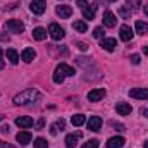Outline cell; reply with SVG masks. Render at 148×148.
Segmentation results:
<instances>
[{"label":"cell","mask_w":148,"mask_h":148,"mask_svg":"<svg viewBox=\"0 0 148 148\" xmlns=\"http://www.w3.org/2000/svg\"><path fill=\"white\" fill-rule=\"evenodd\" d=\"M0 40H2V41H9V35H2V33H0Z\"/></svg>","instance_id":"74e56055"},{"label":"cell","mask_w":148,"mask_h":148,"mask_svg":"<svg viewBox=\"0 0 148 148\" xmlns=\"http://www.w3.org/2000/svg\"><path fill=\"white\" fill-rule=\"evenodd\" d=\"M141 114H143V115L148 119V109H143V110H141Z\"/></svg>","instance_id":"ab89813d"},{"label":"cell","mask_w":148,"mask_h":148,"mask_svg":"<svg viewBox=\"0 0 148 148\" xmlns=\"http://www.w3.org/2000/svg\"><path fill=\"white\" fill-rule=\"evenodd\" d=\"M124 143H126V140L122 136H114L107 141V148H122Z\"/></svg>","instance_id":"ac0fdd59"},{"label":"cell","mask_w":148,"mask_h":148,"mask_svg":"<svg viewBox=\"0 0 148 148\" xmlns=\"http://www.w3.org/2000/svg\"><path fill=\"white\" fill-rule=\"evenodd\" d=\"M103 97H105V90H103V88L91 90V91L88 93V100H90V102H100Z\"/></svg>","instance_id":"5bb4252c"},{"label":"cell","mask_w":148,"mask_h":148,"mask_svg":"<svg viewBox=\"0 0 148 148\" xmlns=\"http://www.w3.org/2000/svg\"><path fill=\"white\" fill-rule=\"evenodd\" d=\"M98 145H100V143H98L97 140H90V141H86L81 148H98Z\"/></svg>","instance_id":"f1b7e54d"},{"label":"cell","mask_w":148,"mask_h":148,"mask_svg":"<svg viewBox=\"0 0 148 148\" xmlns=\"http://www.w3.org/2000/svg\"><path fill=\"white\" fill-rule=\"evenodd\" d=\"M129 97L138 100H148V88H133L129 91Z\"/></svg>","instance_id":"8992f818"},{"label":"cell","mask_w":148,"mask_h":148,"mask_svg":"<svg viewBox=\"0 0 148 148\" xmlns=\"http://www.w3.org/2000/svg\"><path fill=\"white\" fill-rule=\"evenodd\" d=\"M31 12L36 14V16H41L47 9V0H31V5H29Z\"/></svg>","instance_id":"277c9868"},{"label":"cell","mask_w":148,"mask_h":148,"mask_svg":"<svg viewBox=\"0 0 148 148\" xmlns=\"http://www.w3.org/2000/svg\"><path fill=\"white\" fill-rule=\"evenodd\" d=\"M5 55H7V59L10 60V64H17V62H19V55H17V52H16L14 48H7V50H5Z\"/></svg>","instance_id":"7402d4cb"},{"label":"cell","mask_w":148,"mask_h":148,"mask_svg":"<svg viewBox=\"0 0 148 148\" xmlns=\"http://www.w3.org/2000/svg\"><path fill=\"white\" fill-rule=\"evenodd\" d=\"M73 28L77 33H86V31H88V24H86L84 21H74Z\"/></svg>","instance_id":"cb8c5ba5"},{"label":"cell","mask_w":148,"mask_h":148,"mask_svg":"<svg viewBox=\"0 0 148 148\" xmlns=\"http://www.w3.org/2000/svg\"><path fill=\"white\" fill-rule=\"evenodd\" d=\"M64 129H66V121H64V119H59V121L50 127V134H52V136H55L59 131H64Z\"/></svg>","instance_id":"ffe728a7"},{"label":"cell","mask_w":148,"mask_h":148,"mask_svg":"<svg viewBox=\"0 0 148 148\" xmlns=\"http://www.w3.org/2000/svg\"><path fill=\"white\" fill-rule=\"evenodd\" d=\"M119 14L124 17V19H129V16H131V10H126V9H121L119 10Z\"/></svg>","instance_id":"4dcf8cb0"},{"label":"cell","mask_w":148,"mask_h":148,"mask_svg":"<svg viewBox=\"0 0 148 148\" xmlns=\"http://www.w3.org/2000/svg\"><path fill=\"white\" fill-rule=\"evenodd\" d=\"M16 140L21 145H28V143H31V133L29 131H19L16 134Z\"/></svg>","instance_id":"e0dca14e"},{"label":"cell","mask_w":148,"mask_h":148,"mask_svg":"<svg viewBox=\"0 0 148 148\" xmlns=\"http://www.w3.org/2000/svg\"><path fill=\"white\" fill-rule=\"evenodd\" d=\"M2 57H3V50L0 48V69L3 67V60H2Z\"/></svg>","instance_id":"8d00e7d4"},{"label":"cell","mask_w":148,"mask_h":148,"mask_svg":"<svg viewBox=\"0 0 148 148\" xmlns=\"http://www.w3.org/2000/svg\"><path fill=\"white\" fill-rule=\"evenodd\" d=\"M88 129L90 131H100L102 129V119L98 115H91L88 119Z\"/></svg>","instance_id":"7c38bea8"},{"label":"cell","mask_w":148,"mask_h":148,"mask_svg":"<svg viewBox=\"0 0 148 148\" xmlns=\"http://www.w3.org/2000/svg\"><path fill=\"white\" fill-rule=\"evenodd\" d=\"M140 5H141V0H126V7L129 10H136L140 9Z\"/></svg>","instance_id":"484cf974"},{"label":"cell","mask_w":148,"mask_h":148,"mask_svg":"<svg viewBox=\"0 0 148 148\" xmlns=\"http://www.w3.org/2000/svg\"><path fill=\"white\" fill-rule=\"evenodd\" d=\"M100 47L103 50H107V52H114L115 47H117V41H115V38H102L100 40Z\"/></svg>","instance_id":"8fae6325"},{"label":"cell","mask_w":148,"mask_h":148,"mask_svg":"<svg viewBox=\"0 0 148 148\" xmlns=\"http://www.w3.org/2000/svg\"><path fill=\"white\" fill-rule=\"evenodd\" d=\"M47 35H48V33H47V29H45V28H35V29H33V38L38 40V41L45 40Z\"/></svg>","instance_id":"603a6c76"},{"label":"cell","mask_w":148,"mask_h":148,"mask_svg":"<svg viewBox=\"0 0 148 148\" xmlns=\"http://www.w3.org/2000/svg\"><path fill=\"white\" fill-rule=\"evenodd\" d=\"M43 126H45V119H40L36 122V129H43Z\"/></svg>","instance_id":"836d02e7"},{"label":"cell","mask_w":148,"mask_h":148,"mask_svg":"<svg viewBox=\"0 0 148 148\" xmlns=\"http://www.w3.org/2000/svg\"><path fill=\"white\" fill-rule=\"evenodd\" d=\"M134 28H136V33H138V35H141V36L148 33V23H145V21H136Z\"/></svg>","instance_id":"44dd1931"},{"label":"cell","mask_w":148,"mask_h":148,"mask_svg":"<svg viewBox=\"0 0 148 148\" xmlns=\"http://www.w3.org/2000/svg\"><path fill=\"white\" fill-rule=\"evenodd\" d=\"M77 47H79V50H83V52H86V50H88V45H86V43H83V41H79V43H77Z\"/></svg>","instance_id":"d6a6232c"},{"label":"cell","mask_w":148,"mask_h":148,"mask_svg":"<svg viewBox=\"0 0 148 148\" xmlns=\"http://www.w3.org/2000/svg\"><path fill=\"white\" fill-rule=\"evenodd\" d=\"M115 110L119 115H129L131 112H133V107L129 105V103H126V102H119L117 105H115Z\"/></svg>","instance_id":"9a60e30c"},{"label":"cell","mask_w":148,"mask_h":148,"mask_svg":"<svg viewBox=\"0 0 148 148\" xmlns=\"http://www.w3.org/2000/svg\"><path fill=\"white\" fill-rule=\"evenodd\" d=\"M109 2H115V0H109Z\"/></svg>","instance_id":"f6af8a7d"},{"label":"cell","mask_w":148,"mask_h":148,"mask_svg":"<svg viewBox=\"0 0 148 148\" xmlns=\"http://www.w3.org/2000/svg\"><path fill=\"white\" fill-rule=\"evenodd\" d=\"M129 60H131L134 66H138V64L141 62V57H140V55H131V57H129Z\"/></svg>","instance_id":"f546056e"},{"label":"cell","mask_w":148,"mask_h":148,"mask_svg":"<svg viewBox=\"0 0 148 148\" xmlns=\"http://www.w3.org/2000/svg\"><path fill=\"white\" fill-rule=\"evenodd\" d=\"M133 35H134V33H133V28H131L129 24H122V26H121V40H122V41H126V43L131 41V40H133Z\"/></svg>","instance_id":"9c48e42d"},{"label":"cell","mask_w":148,"mask_h":148,"mask_svg":"<svg viewBox=\"0 0 148 148\" xmlns=\"http://www.w3.org/2000/svg\"><path fill=\"white\" fill-rule=\"evenodd\" d=\"M67 76H74V69L71 66H67V64H59L57 67H55V71H53V83H57V84H62L64 83V77H67Z\"/></svg>","instance_id":"7a4b0ae2"},{"label":"cell","mask_w":148,"mask_h":148,"mask_svg":"<svg viewBox=\"0 0 148 148\" xmlns=\"http://www.w3.org/2000/svg\"><path fill=\"white\" fill-rule=\"evenodd\" d=\"M5 28L10 31V33H23L24 31V24L19 21V19H9L5 23Z\"/></svg>","instance_id":"3957f363"},{"label":"cell","mask_w":148,"mask_h":148,"mask_svg":"<svg viewBox=\"0 0 148 148\" xmlns=\"http://www.w3.org/2000/svg\"><path fill=\"white\" fill-rule=\"evenodd\" d=\"M103 24L107 28H114L117 24V17H115V14L112 10H105V14H103Z\"/></svg>","instance_id":"4fadbf2b"},{"label":"cell","mask_w":148,"mask_h":148,"mask_svg":"<svg viewBox=\"0 0 148 148\" xmlns=\"http://www.w3.org/2000/svg\"><path fill=\"white\" fill-rule=\"evenodd\" d=\"M112 127H117V131H124V126L122 124H119V122H110Z\"/></svg>","instance_id":"1f68e13d"},{"label":"cell","mask_w":148,"mask_h":148,"mask_svg":"<svg viewBox=\"0 0 148 148\" xmlns=\"http://www.w3.org/2000/svg\"><path fill=\"white\" fill-rule=\"evenodd\" d=\"M55 12H57V16H60V19H69L73 16V7L71 5H57Z\"/></svg>","instance_id":"52a82bcc"},{"label":"cell","mask_w":148,"mask_h":148,"mask_svg":"<svg viewBox=\"0 0 148 148\" xmlns=\"http://www.w3.org/2000/svg\"><path fill=\"white\" fill-rule=\"evenodd\" d=\"M71 122H73V126H83L84 122H86V117L83 115V114H76V115H73V119H71Z\"/></svg>","instance_id":"d4e9b609"},{"label":"cell","mask_w":148,"mask_h":148,"mask_svg":"<svg viewBox=\"0 0 148 148\" xmlns=\"http://www.w3.org/2000/svg\"><path fill=\"white\" fill-rule=\"evenodd\" d=\"M81 131H77V133H73V134H67L66 136V147L67 148H76V145H77V141L81 140Z\"/></svg>","instance_id":"30bf717a"},{"label":"cell","mask_w":148,"mask_h":148,"mask_svg":"<svg viewBox=\"0 0 148 148\" xmlns=\"http://www.w3.org/2000/svg\"><path fill=\"white\" fill-rule=\"evenodd\" d=\"M16 126L23 127V129L31 127V126H33V119H31V117H28V115H21V117H17V119H16Z\"/></svg>","instance_id":"2e32d148"},{"label":"cell","mask_w":148,"mask_h":148,"mask_svg":"<svg viewBox=\"0 0 148 148\" xmlns=\"http://www.w3.org/2000/svg\"><path fill=\"white\" fill-rule=\"evenodd\" d=\"M145 148H148V140H147V141H145Z\"/></svg>","instance_id":"7bdbcfd3"},{"label":"cell","mask_w":148,"mask_h":148,"mask_svg":"<svg viewBox=\"0 0 148 148\" xmlns=\"http://www.w3.org/2000/svg\"><path fill=\"white\" fill-rule=\"evenodd\" d=\"M143 12L147 14V17H148V5H145V7H143Z\"/></svg>","instance_id":"60d3db41"},{"label":"cell","mask_w":148,"mask_h":148,"mask_svg":"<svg viewBox=\"0 0 148 148\" xmlns=\"http://www.w3.org/2000/svg\"><path fill=\"white\" fill-rule=\"evenodd\" d=\"M0 148H16V147H12V145H9V143H5V141L0 140Z\"/></svg>","instance_id":"e575fe53"},{"label":"cell","mask_w":148,"mask_h":148,"mask_svg":"<svg viewBox=\"0 0 148 148\" xmlns=\"http://www.w3.org/2000/svg\"><path fill=\"white\" fill-rule=\"evenodd\" d=\"M0 129H2V133H9V126H7V124H3Z\"/></svg>","instance_id":"f35d334b"},{"label":"cell","mask_w":148,"mask_h":148,"mask_svg":"<svg viewBox=\"0 0 148 148\" xmlns=\"http://www.w3.org/2000/svg\"><path fill=\"white\" fill-rule=\"evenodd\" d=\"M33 145H35V148H48V143H47L45 138H36Z\"/></svg>","instance_id":"4316f807"},{"label":"cell","mask_w":148,"mask_h":148,"mask_svg":"<svg viewBox=\"0 0 148 148\" xmlns=\"http://www.w3.org/2000/svg\"><path fill=\"white\" fill-rule=\"evenodd\" d=\"M48 35H50V36L53 38V40H62L66 33H64V29H62V28H60L59 24L52 23V24L48 26Z\"/></svg>","instance_id":"5b68a950"},{"label":"cell","mask_w":148,"mask_h":148,"mask_svg":"<svg viewBox=\"0 0 148 148\" xmlns=\"http://www.w3.org/2000/svg\"><path fill=\"white\" fill-rule=\"evenodd\" d=\"M98 9V0L93 3V5H90V7H83V17L84 19H88V21H93L95 19V10Z\"/></svg>","instance_id":"ba28073f"},{"label":"cell","mask_w":148,"mask_h":148,"mask_svg":"<svg viewBox=\"0 0 148 148\" xmlns=\"http://www.w3.org/2000/svg\"><path fill=\"white\" fill-rule=\"evenodd\" d=\"M86 2H88V0H76V3H77L81 9H83V7H86Z\"/></svg>","instance_id":"d590c367"},{"label":"cell","mask_w":148,"mask_h":148,"mask_svg":"<svg viewBox=\"0 0 148 148\" xmlns=\"http://www.w3.org/2000/svg\"><path fill=\"white\" fill-rule=\"evenodd\" d=\"M143 53H145V55H148V45L145 47V48H143Z\"/></svg>","instance_id":"b9f144b4"},{"label":"cell","mask_w":148,"mask_h":148,"mask_svg":"<svg viewBox=\"0 0 148 148\" xmlns=\"http://www.w3.org/2000/svg\"><path fill=\"white\" fill-rule=\"evenodd\" d=\"M36 57V52L33 50V48H24L23 50V53H21V60H24V62H33V59Z\"/></svg>","instance_id":"d6986e66"},{"label":"cell","mask_w":148,"mask_h":148,"mask_svg":"<svg viewBox=\"0 0 148 148\" xmlns=\"http://www.w3.org/2000/svg\"><path fill=\"white\" fill-rule=\"evenodd\" d=\"M40 98H41V93L38 90L28 88V90H24V91H21L14 97V103L16 105H28V103H35Z\"/></svg>","instance_id":"6da1fadb"},{"label":"cell","mask_w":148,"mask_h":148,"mask_svg":"<svg viewBox=\"0 0 148 148\" xmlns=\"http://www.w3.org/2000/svg\"><path fill=\"white\" fill-rule=\"evenodd\" d=\"M2 119H3V115H0V121H2Z\"/></svg>","instance_id":"ee69618b"},{"label":"cell","mask_w":148,"mask_h":148,"mask_svg":"<svg viewBox=\"0 0 148 148\" xmlns=\"http://www.w3.org/2000/svg\"><path fill=\"white\" fill-rule=\"evenodd\" d=\"M103 35H105V31H103L100 26L93 29V38H97V40H102V38H103Z\"/></svg>","instance_id":"83f0119b"}]
</instances>
